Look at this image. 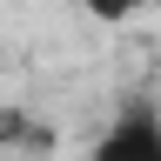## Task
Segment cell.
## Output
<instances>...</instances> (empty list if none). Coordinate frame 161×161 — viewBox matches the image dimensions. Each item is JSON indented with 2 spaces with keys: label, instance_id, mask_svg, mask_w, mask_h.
I'll return each mask as SVG.
<instances>
[{
  "label": "cell",
  "instance_id": "cell-1",
  "mask_svg": "<svg viewBox=\"0 0 161 161\" xmlns=\"http://www.w3.org/2000/svg\"><path fill=\"white\" fill-rule=\"evenodd\" d=\"M87 161H161V108L154 101H128V108L94 134Z\"/></svg>",
  "mask_w": 161,
  "mask_h": 161
},
{
  "label": "cell",
  "instance_id": "cell-2",
  "mask_svg": "<svg viewBox=\"0 0 161 161\" xmlns=\"http://www.w3.org/2000/svg\"><path fill=\"white\" fill-rule=\"evenodd\" d=\"M0 141H27V148H47V134H40V128H27V121H20V114H7V108H0Z\"/></svg>",
  "mask_w": 161,
  "mask_h": 161
},
{
  "label": "cell",
  "instance_id": "cell-3",
  "mask_svg": "<svg viewBox=\"0 0 161 161\" xmlns=\"http://www.w3.org/2000/svg\"><path fill=\"white\" fill-rule=\"evenodd\" d=\"M80 7H87L94 20H128V14H141V7H148V0H80Z\"/></svg>",
  "mask_w": 161,
  "mask_h": 161
}]
</instances>
